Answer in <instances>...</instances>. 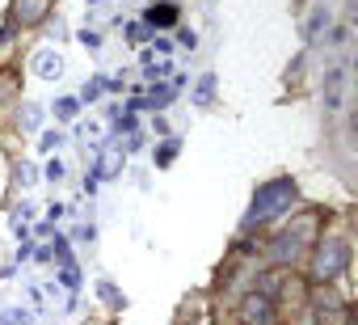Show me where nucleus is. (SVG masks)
<instances>
[{"label":"nucleus","mask_w":358,"mask_h":325,"mask_svg":"<svg viewBox=\"0 0 358 325\" xmlns=\"http://www.w3.org/2000/svg\"><path fill=\"white\" fill-rule=\"evenodd\" d=\"M345 262H350V245L345 241H320V249H316V279H324V283H333L341 270H345Z\"/></svg>","instance_id":"obj_2"},{"label":"nucleus","mask_w":358,"mask_h":325,"mask_svg":"<svg viewBox=\"0 0 358 325\" xmlns=\"http://www.w3.org/2000/svg\"><path fill=\"white\" fill-rule=\"evenodd\" d=\"M43 9H47V0H17V22L30 26V22L43 18Z\"/></svg>","instance_id":"obj_7"},{"label":"nucleus","mask_w":358,"mask_h":325,"mask_svg":"<svg viewBox=\"0 0 358 325\" xmlns=\"http://www.w3.org/2000/svg\"><path fill=\"white\" fill-rule=\"evenodd\" d=\"M101 300H110V304H118V291H114L110 283H101Z\"/></svg>","instance_id":"obj_21"},{"label":"nucleus","mask_w":358,"mask_h":325,"mask_svg":"<svg viewBox=\"0 0 358 325\" xmlns=\"http://www.w3.org/2000/svg\"><path fill=\"white\" fill-rule=\"evenodd\" d=\"M274 312H278L274 300L262 296V291H253V296L241 304V321H245V325H274Z\"/></svg>","instance_id":"obj_3"},{"label":"nucleus","mask_w":358,"mask_h":325,"mask_svg":"<svg viewBox=\"0 0 358 325\" xmlns=\"http://www.w3.org/2000/svg\"><path fill=\"white\" fill-rule=\"evenodd\" d=\"M17 182H22V186H34V170H30V165H22V170H17Z\"/></svg>","instance_id":"obj_18"},{"label":"nucleus","mask_w":358,"mask_h":325,"mask_svg":"<svg viewBox=\"0 0 358 325\" xmlns=\"http://www.w3.org/2000/svg\"><path fill=\"white\" fill-rule=\"evenodd\" d=\"M182 47H190V51H194V47H199V34H194V30H182Z\"/></svg>","instance_id":"obj_19"},{"label":"nucleus","mask_w":358,"mask_h":325,"mask_svg":"<svg viewBox=\"0 0 358 325\" xmlns=\"http://www.w3.org/2000/svg\"><path fill=\"white\" fill-rule=\"evenodd\" d=\"M143 22H148V26L169 30V26H177V5H169V0H156V5L143 13Z\"/></svg>","instance_id":"obj_5"},{"label":"nucleus","mask_w":358,"mask_h":325,"mask_svg":"<svg viewBox=\"0 0 358 325\" xmlns=\"http://www.w3.org/2000/svg\"><path fill=\"white\" fill-rule=\"evenodd\" d=\"M59 283H64L68 291H76V287H80V270H76V266L68 262V266H64V275H59Z\"/></svg>","instance_id":"obj_13"},{"label":"nucleus","mask_w":358,"mask_h":325,"mask_svg":"<svg viewBox=\"0 0 358 325\" xmlns=\"http://www.w3.org/2000/svg\"><path fill=\"white\" fill-rule=\"evenodd\" d=\"M76 110H80V102H76V97H59V102H55V118H59V123H72V118H76Z\"/></svg>","instance_id":"obj_10"},{"label":"nucleus","mask_w":358,"mask_h":325,"mask_svg":"<svg viewBox=\"0 0 358 325\" xmlns=\"http://www.w3.org/2000/svg\"><path fill=\"white\" fill-rule=\"evenodd\" d=\"M215 97V76L207 72V76H199V89H194V106H207Z\"/></svg>","instance_id":"obj_8"},{"label":"nucleus","mask_w":358,"mask_h":325,"mask_svg":"<svg viewBox=\"0 0 358 325\" xmlns=\"http://www.w3.org/2000/svg\"><path fill=\"white\" fill-rule=\"evenodd\" d=\"M295 199H299V186H295L291 178L266 182V186L253 195V207H249V220H245V228H257V224H270V220L287 216V212L295 207Z\"/></svg>","instance_id":"obj_1"},{"label":"nucleus","mask_w":358,"mask_h":325,"mask_svg":"<svg viewBox=\"0 0 358 325\" xmlns=\"http://www.w3.org/2000/svg\"><path fill=\"white\" fill-rule=\"evenodd\" d=\"M43 148H47V152L64 148V135H59V131H47V135H43Z\"/></svg>","instance_id":"obj_15"},{"label":"nucleus","mask_w":358,"mask_h":325,"mask_svg":"<svg viewBox=\"0 0 358 325\" xmlns=\"http://www.w3.org/2000/svg\"><path fill=\"white\" fill-rule=\"evenodd\" d=\"M34 72H38L43 81H55V76L64 72V60H59V51H51V47H47V51H38V55H34Z\"/></svg>","instance_id":"obj_6"},{"label":"nucleus","mask_w":358,"mask_h":325,"mask_svg":"<svg viewBox=\"0 0 358 325\" xmlns=\"http://www.w3.org/2000/svg\"><path fill=\"white\" fill-rule=\"evenodd\" d=\"M152 47H156V51H152V55H169V51H173V43H169V39H156V43H152Z\"/></svg>","instance_id":"obj_20"},{"label":"nucleus","mask_w":358,"mask_h":325,"mask_svg":"<svg viewBox=\"0 0 358 325\" xmlns=\"http://www.w3.org/2000/svg\"><path fill=\"white\" fill-rule=\"evenodd\" d=\"M80 43H85L89 51H97V47H101V34H97V30H85V34H80Z\"/></svg>","instance_id":"obj_16"},{"label":"nucleus","mask_w":358,"mask_h":325,"mask_svg":"<svg viewBox=\"0 0 358 325\" xmlns=\"http://www.w3.org/2000/svg\"><path fill=\"white\" fill-rule=\"evenodd\" d=\"M324 30H329V13H324V9H316V18H312V22H308V39H312V43H316V39H320V34H324Z\"/></svg>","instance_id":"obj_11"},{"label":"nucleus","mask_w":358,"mask_h":325,"mask_svg":"<svg viewBox=\"0 0 358 325\" xmlns=\"http://www.w3.org/2000/svg\"><path fill=\"white\" fill-rule=\"evenodd\" d=\"M173 156H177V139H164V144L156 148V165H169Z\"/></svg>","instance_id":"obj_12"},{"label":"nucleus","mask_w":358,"mask_h":325,"mask_svg":"<svg viewBox=\"0 0 358 325\" xmlns=\"http://www.w3.org/2000/svg\"><path fill=\"white\" fill-rule=\"evenodd\" d=\"M64 178V165H59V160H51V165H47V182H59Z\"/></svg>","instance_id":"obj_17"},{"label":"nucleus","mask_w":358,"mask_h":325,"mask_svg":"<svg viewBox=\"0 0 358 325\" xmlns=\"http://www.w3.org/2000/svg\"><path fill=\"white\" fill-rule=\"evenodd\" d=\"M303 241H308V228H287L270 249H274V258H278V262H291V258H299Z\"/></svg>","instance_id":"obj_4"},{"label":"nucleus","mask_w":358,"mask_h":325,"mask_svg":"<svg viewBox=\"0 0 358 325\" xmlns=\"http://www.w3.org/2000/svg\"><path fill=\"white\" fill-rule=\"evenodd\" d=\"M97 97H101V76H93V81L80 89V102H97Z\"/></svg>","instance_id":"obj_14"},{"label":"nucleus","mask_w":358,"mask_h":325,"mask_svg":"<svg viewBox=\"0 0 358 325\" xmlns=\"http://www.w3.org/2000/svg\"><path fill=\"white\" fill-rule=\"evenodd\" d=\"M17 123H22V131H38V127H43V110L26 102V106H22V118H17Z\"/></svg>","instance_id":"obj_9"}]
</instances>
